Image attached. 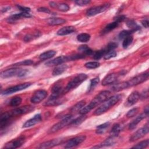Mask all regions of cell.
<instances>
[{
  "label": "cell",
  "instance_id": "obj_31",
  "mask_svg": "<svg viewBox=\"0 0 149 149\" xmlns=\"http://www.w3.org/2000/svg\"><path fill=\"white\" fill-rule=\"evenodd\" d=\"M109 125H110V122H105L103 124L97 126V130H96V133L98 134H104L105 132L106 129L109 126Z\"/></svg>",
  "mask_w": 149,
  "mask_h": 149
},
{
  "label": "cell",
  "instance_id": "obj_24",
  "mask_svg": "<svg viewBox=\"0 0 149 149\" xmlns=\"http://www.w3.org/2000/svg\"><path fill=\"white\" fill-rule=\"evenodd\" d=\"M119 24V23L116 20H115L114 22H113L112 23H109L102 30V31L101 32V34H107V33L110 32L111 31H112L113 29H115V28H116L118 26Z\"/></svg>",
  "mask_w": 149,
  "mask_h": 149
},
{
  "label": "cell",
  "instance_id": "obj_42",
  "mask_svg": "<svg viewBox=\"0 0 149 149\" xmlns=\"http://www.w3.org/2000/svg\"><path fill=\"white\" fill-rule=\"evenodd\" d=\"M100 64L98 62H88L84 64V66L87 69H95L100 66Z\"/></svg>",
  "mask_w": 149,
  "mask_h": 149
},
{
  "label": "cell",
  "instance_id": "obj_39",
  "mask_svg": "<svg viewBox=\"0 0 149 149\" xmlns=\"http://www.w3.org/2000/svg\"><path fill=\"white\" fill-rule=\"evenodd\" d=\"M100 81V78L98 77H94V79H92L90 80V86L88 88V92L91 91V90H93L94 89V88L97 85V84L99 83Z\"/></svg>",
  "mask_w": 149,
  "mask_h": 149
},
{
  "label": "cell",
  "instance_id": "obj_19",
  "mask_svg": "<svg viewBox=\"0 0 149 149\" xmlns=\"http://www.w3.org/2000/svg\"><path fill=\"white\" fill-rule=\"evenodd\" d=\"M118 140H119L118 136L111 135V136L108 137L107 139H105L104 141H102L100 144V147H109V146H113L116 143H117Z\"/></svg>",
  "mask_w": 149,
  "mask_h": 149
},
{
  "label": "cell",
  "instance_id": "obj_3",
  "mask_svg": "<svg viewBox=\"0 0 149 149\" xmlns=\"http://www.w3.org/2000/svg\"><path fill=\"white\" fill-rule=\"evenodd\" d=\"M121 98L122 95L120 94H116L108 97L98 108L94 111L93 114L94 115H100L104 113L115 104H116L121 100Z\"/></svg>",
  "mask_w": 149,
  "mask_h": 149
},
{
  "label": "cell",
  "instance_id": "obj_20",
  "mask_svg": "<svg viewBox=\"0 0 149 149\" xmlns=\"http://www.w3.org/2000/svg\"><path fill=\"white\" fill-rule=\"evenodd\" d=\"M148 116V114L146 113V112H143L142 113H141L140 115H139L138 116H137L132 122H130L128 126V129L129 130H133L134 129L137 125L144 118H146V117H147Z\"/></svg>",
  "mask_w": 149,
  "mask_h": 149
},
{
  "label": "cell",
  "instance_id": "obj_14",
  "mask_svg": "<svg viewBox=\"0 0 149 149\" xmlns=\"http://www.w3.org/2000/svg\"><path fill=\"white\" fill-rule=\"evenodd\" d=\"M20 70L21 69H19L18 68H10L1 72L0 74V76L2 79H6V78L11 77L15 76H17Z\"/></svg>",
  "mask_w": 149,
  "mask_h": 149
},
{
  "label": "cell",
  "instance_id": "obj_10",
  "mask_svg": "<svg viewBox=\"0 0 149 149\" xmlns=\"http://www.w3.org/2000/svg\"><path fill=\"white\" fill-rule=\"evenodd\" d=\"M25 141V137L24 136H20L15 139H13L7 143L5 144L4 146L5 148H16L20 147L22 146Z\"/></svg>",
  "mask_w": 149,
  "mask_h": 149
},
{
  "label": "cell",
  "instance_id": "obj_22",
  "mask_svg": "<svg viewBox=\"0 0 149 149\" xmlns=\"http://www.w3.org/2000/svg\"><path fill=\"white\" fill-rule=\"evenodd\" d=\"M76 31V29L74 27L72 26H68L63 27L57 31V34L58 36H66L69 34H72Z\"/></svg>",
  "mask_w": 149,
  "mask_h": 149
},
{
  "label": "cell",
  "instance_id": "obj_54",
  "mask_svg": "<svg viewBox=\"0 0 149 149\" xmlns=\"http://www.w3.org/2000/svg\"><path fill=\"white\" fill-rule=\"evenodd\" d=\"M141 23L143 24V26L146 27V28H148V24H149V22H148V20L147 19H144L141 21Z\"/></svg>",
  "mask_w": 149,
  "mask_h": 149
},
{
  "label": "cell",
  "instance_id": "obj_15",
  "mask_svg": "<svg viewBox=\"0 0 149 149\" xmlns=\"http://www.w3.org/2000/svg\"><path fill=\"white\" fill-rule=\"evenodd\" d=\"M63 140L61 138H57L55 139H52L49 141H45L41 144H40L39 146H38V148H51L55 146H56L59 144H60L62 142Z\"/></svg>",
  "mask_w": 149,
  "mask_h": 149
},
{
  "label": "cell",
  "instance_id": "obj_30",
  "mask_svg": "<svg viewBox=\"0 0 149 149\" xmlns=\"http://www.w3.org/2000/svg\"><path fill=\"white\" fill-rule=\"evenodd\" d=\"M123 126L122 124H120V123L114 124L110 132L111 135L118 136L119 133L123 129Z\"/></svg>",
  "mask_w": 149,
  "mask_h": 149
},
{
  "label": "cell",
  "instance_id": "obj_9",
  "mask_svg": "<svg viewBox=\"0 0 149 149\" xmlns=\"http://www.w3.org/2000/svg\"><path fill=\"white\" fill-rule=\"evenodd\" d=\"M31 85V83H30V82H26V83H22V84L11 87L10 88H8L5 90L3 92H2V94H3V95L11 94L14 93L15 92L24 90L26 88L30 87Z\"/></svg>",
  "mask_w": 149,
  "mask_h": 149
},
{
  "label": "cell",
  "instance_id": "obj_18",
  "mask_svg": "<svg viewBox=\"0 0 149 149\" xmlns=\"http://www.w3.org/2000/svg\"><path fill=\"white\" fill-rule=\"evenodd\" d=\"M41 120V116L40 114L38 113L34 115L32 118L27 120L23 125V128H27L34 126L35 125L38 123Z\"/></svg>",
  "mask_w": 149,
  "mask_h": 149
},
{
  "label": "cell",
  "instance_id": "obj_12",
  "mask_svg": "<svg viewBox=\"0 0 149 149\" xmlns=\"http://www.w3.org/2000/svg\"><path fill=\"white\" fill-rule=\"evenodd\" d=\"M47 91L44 90H40L34 93L30 101L33 104H38L47 96Z\"/></svg>",
  "mask_w": 149,
  "mask_h": 149
},
{
  "label": "cell",
  "instance_id": "obj_27",
  "mask_svg": "<svg viewBox=\"0 0 149 149\" xmlns=\"http://www.w3.org/2000/svg\"><path fill=\"white\" fill-rule=\"evenodd\" d=\"M127 88V86L126 84V81H122L120 83H116L114 84L112 87H111V90L113 91L118 92L121 90H123L124 89Z\"/></svg>",
  "mask_w": 149,
  "mask_h": 149
},
{
  "label": "cell",
  "instance_id": "obj_1",
  "mask_svg": "<svg viewBox=\"0 0 149 149\" xmlns=\"http://www.w3.org/2000/svg\"><path fill=\"white\" fill-rule=\"evenodd\" d=\"M33 110V107L30 105H26L17 108H15L9 111H7L1 115L0 118V125L1 129H2L8 123L9 120L14 116H19L23 114H25L30 112Z\"/></svg>",
  "mask_w": 149,
  "mask_h": 149
},
{
  "label": "cell",
  "instance_id": "obj_32",
  "mask_svg": "<svg viewBox=\"0 0 149 149\" xmlns=\"http://www.w3.org/2000/svg\"><path fill=\"white\" fill-rule=\"evenodd\" d=\"M85 105H86V101L84 100H81L78 102L77 104H76L73 107H72L70 111L73 112L80 111L81 109H83L85 107Z\"/></svg>",
  "mask_w": 149,
  "mask_h": 149
},
{
  "label": "cell",
  "instance_id": "obj_13",
  "mask_svg": "<svg viewBox=\"0 0 149 149\" xmlns=\"http://www.w3.org/2000/svg\"><path fill=\"white\" fill-rule=\"evenodd\" d=\"M68 61H70L69 55V56H60L54 58L51 61H49L45 63V65L48 66H58L62 64L63 63Z\"/></svg>",
  "mask_w": 149,
  "mask_h": 149
},
{
  "label": "cell",
  "instance_id": "obj_44",
  "mask_svg": "<svg viewBox=\"0 0 149 149\" xmlns=\"http://www.w3.org/2000/svg\"><path fill=\"white\" fill-rule=\"evenodd\" d=\"M33 63V61L32 60L30 59H27V60H24V61H22L21 62L16 63L15 64H13L12 66H29L31 65Z\"/></svg>",
  "mask_w": 149,
  "mask_h": 149
},
{
  "label": "cell",
  "instance_id": "obj_38",
  "mask_svg": "<svg viewBox=\"0 0 149 149\" xmlns=\"http://www.w3.org/2000/svg\"><path fill=\"white\" fill-rule=\"evenodd\" d=\"M41 33L40 32L37 31L36 32H35L33 35L31 34H27L26 36H25L24 38V41L26 42H29L30 41L33 40L34 38H37L38 37H39L40 36Z\"/></svg>",
  "mask_w": 149,
  "mask_h": 149
},
{
  "label": "cell",
  "instance_id": "obj_11",
  "mask_svg": "<svg viewBox=\"0 0 149 149\" xmlns=\"http://www.w3.org/2000/svg\"><path fill=\"white\" fill-rule=\"evenodd\" d=\"M86 137L84 135H80L74 137L66 142L65 146V148H70L76 147L81 144V143H83L86 140Z\"/></svg>",
  "mask_w": 149,
  "mask_h": 149
},
{
  "label": "cell",
  "instance_id": "obj_34",
  "mask_svg": "<svg viewBox=\"0 0 149 149\" xmlns=\"http://www.w3.org/2000/svg\"><path fill=\"white\" fill-rule=\"evenodd\" d=\"M107 53V51L106 50V49L104 48L102 49H100L99 51H96L94 55H93V58L95 60H98L100 59H101L102 57L104 56V55Z\"/></svg>",
  "mask_w": 149,
  "mask_h": 149
},
{
  "label": "cell",
  "instance_id": "obj_7",
  "mask_svg": "<svg viewBox=\"0 0 149 149\" xmlns=\"http://www.w3.org/2000/svg\"><path fill=\"white\" fill-rule=\"evenodd\" d=\"M110 6V3H106L99 6H96L92 7L87 10L86 12V15L88 16H95L97 14L102 13L106 10Z\"/></svg>",
  "mask_w": 149,
  "mask_h": 149
},
{
  "label": "cell",
  "instance_id": "obj_49",
  "mask_svg": "<svg viewBox=\"0 0 149 149\" xmlns=\"http://www.w3.org/2000/svg\"><path fill=\"white\" fill-rule=\"evenodd\" d=\"M90 1L88 0H77L75 1V3L79 6H84L90 3Z\"/></svg>",
  "mask_w": 149,
  "mask_h": 149
},
{
  "label": "cell",
  "instance_id": "obj_35",
  "mask_svg": "<svg viewBox=\"0 0 149 149\" xmlns=\"http://www.w3.org/2000/svg\"><path fill=\"white\" fill-rule=\"evenodd\" d=\"M22 101V99L21 97L19 96H15L10 100L9 104L12 107H17L21 104Z\"/></svg>",
  "mask_w": 149,
  "mask_h": 149
},
{
  "label": "cell",
  "instance_id": "obj_40",
  "mask_svg": "<svg viewBox=\"0 0 149 149\" xmlns=\"http://www.w3.org/2000/svg\"><path fill=\"white\" fill-rule=\"evenodd\" d=\"M148 144H149V140L148 139H146L145 140H143V141L137 143V144L134 146L132 148H139V149L144 148H146L148 146Z\"/></svg>",
  "mask_w": 149,
  "mask_h": 149
},
{
  "label": "cell",
  "instance_id": "obj_33",
  "mask_svg": "<svg viewBox=\"0 0 149 149\" xmlns=\"http://www.w3.org/2000/svg\"><path fill=\"white\" fill-rule=\"evenodd\" d=\"M91 36L88 33H81L77 36V40L79 42H86L90 40Z\"/></svg>",
  "mask_w": 149,
  "mask_h": 149
},
{
  "label": "cell",
  "instance_id": "obj_37",
  "mask_svg": "<svg viewBox=\"0 0 149 149\" xmlns=\"http://www.w3.org/2000/svg\"><path fill=\"white\" fill-rule=\"evenodd\" d=\"M55 9H57L59 11L66 12H68L69 10L70 7L67 3H59V4L56 3Z\"/></svg>",
  "mask_w": 149,
  "mask_h": 149
},
{
  "label": "cell",
  "instance_id": "obj_4",
  "mask_svg": "<svg viewBox=\"0 0 149 149\" xmlns=\"http://www.w3.org/2000/svg\"><path fill=\"white\" fill-rule=\"evenodd\" d=\"M88 76L85 73H80L75 76L70 81H69L66 87L63 89V94H66L69 91L77 87L82 82L87 79Z\"/></svg>",
  "mask_w": 149,
  "mask_h": 149
},
{
  "label": "cell",
  "instance_id": "obj_43",
  "mask_svg": "<svg viewBox=\"0 0 149 149\" xmlns=\"http://www.w3.org/2000/svg\"><path fill=\"white\" fill-rule=\"evenodd\" d=\"M86 115H81V116L76 118L74 120H72L70 122V125H77L79 124H80L81 122H83L85 119L86 118V116H85Z\"/></svg>",
  "mask_w": 149,
  "mask_h": 149
},
{
  "label": "cell",
  "instance_id": "obj_17",
  "mask_svg": "<svg viewBox=\"0 0 149 149\" xmlns=\"http://www.w3.org/2000/svg\"><path fill=\"white\" fill-rule=\"evenodd\" d=\"M140 99V93L138 91L132 92L127 97L126 102V106L130 107L135 104Z\"/></svg>",
  "mask_w": 149,
  "mask_h": 149
},
{
  "label": "cell",
  "instance_id": "obj_48",
  "mask_svg": "<svg viewBox=\"0 0 149 149\" xmlns=\"http://www.w3.org/2000/svg\"><path fill=\"white\" fill-rule=\"evenodd\" d=\"M117 47V44L113 42H109L107 47H105V48L106 49L107 52L111 51H113L115 48H116Z\"/></svg>",
  "mask_w": 149,
  "mask_h": 149
},
{
  "label": "cell",
  "instance_id": "obj_55",
  "mask_svg": "<svg viewBox=\"0 0 149 149\" xmlns=\"http://www.w3.org/2000/svg\"><path fill=\"white\" fill-rule=\"evenodd\" d=\"M125 19V16H123V15H121V16H119L116 17V19H115L116 21H117L118 22H119V23L122 22H123L124 20Z\"/></svg>",
  "mask_w": 149,
  "mask_h": 149
},
{
  "label": "cell",
  "instance_id": "obj_50",
  "mask_svg": "<svg viewBox=\"0 0 149 149\" xmlns=\"http://www.w3.org/2000/svg\"><path fill=\"white\" fill-rule=\"evenodd\" d=\"M17 8L22 11V12H27L29 13L30 11V8H28V7H25V6H23L21 5H17Z\"/></svg>",
  "mask_w": 149,
  "mask_h": 149
},
{
  "label": "cell",
  "instance_id": "obj_51",
  "mask_svg": "<svg viewBox=\"0 0 149 149\" xmlns=\"http://www.w3.org/2000/svg\"><path fill=\"white\" fill-rule=\"evenodd\" d=\"M148 89L144 90L141 94H140V98L141 99H145L148 98Z\"/></svg>",
  "mask_w": 149,
  "mask_h": 149
},
{
  "label": "cell",
  "instance_id": "obj_28",
  "mask_svg": "<svg viewBox=\"0 0 149 149\" xmlns=\"http://www.w3.org/2000/svg\"><path fill=\"white\" fill-rule=\"evenodd\" d=\"M64 100L60 99V98L55 99H48L44 104V106H55L62 104L64 102Z\"/></svg>",
  "mask_w": 149,
  "mask_h": 149
},
{
  "label": "cell",
  "instance_id": "obj_52",
  "mask_svg": "<svg viewBox=\"0 0 149 149\" xmlns=\"http://www.w3.org/2000/svg\"><path fill=\"white\" fill-rule=\"evenodd\" d=\"M37 10L38 12H44V13H51V11L49 9H48V8H44V7H41V8H39Z\"/></svg>",
  "mask_w": 149,
  "mask_h": 149
},
{
  "label": "cell",
  "instance_id": "obj_41",
  "mask_svg": "<svg viewBox=\"0 0 149 149\" xmlns=\"http://www.w3.org/2000/svg\"><path fill=\"white\" fill-rule=\"evenodd\" d=\"M133 38L132 36H129L127 37H126L125 38L123 39V41L122 43V46L123 47V48L126 49L133 42Z\"/></svg>",
  "mask_w": 149,
  "mask_h": 149
},
{
  "label": "cell",
  "instance_id": "obj_56",
  "mask_svg": "<svg viewBox=\"0 0 149 149\" xmlns=\"http://www.w3.org/2000/svg\"><path fill=\"white\" fill-rule=\"evenodd\" d=\"M144 112L148 114V113H149V109H148V105L145 107V108H144Z\"/></svg>",
  "mask_w": 149,
  "mask_h": 149
},
{
  "label": "cell",
  "instance_id": "obj_16",
  "mask_svg": "<svg viewBox=\"0 0 149 149\" xmlns=\"http://www.w3.org/2000/svg\"><path fill=\"white\" fill-rule=\"evenodd\" d=\"M119 75V73H110L107 75L102 81V86H107L114 83L118 79V77Z\"/></svg>",
  "mask_w": 149,
  "mask_h": 149
},
{
  "label": "cell",
  "instance_id": "obj_29",
  "mask_svg": "<svg viewBox=\"0 0 149 149\" xmlns=\"http://www.w3.org/2000/svg\"><path fill=\"white\" fill-rule=\"evenodd\" d=\"M56 54V51L54 50H49L41 54L39 58L41 60H42V61L47 60L48 59L52 58Z\"/></svg>",
  "mask_w": 149,
  "mask_h": 149
},
{
  "label": "cell",
  "instance_id": "obj_46",
  "mask_svg": "<svg viewBox=\"0 0 149 149\" xmlns=\"http://www.w3.org/2000/svg\"><path fill=\"white\" fill-rule=\"evenodd\" d=\"M138 111H139L138 108H136V107L133 108L127 112V113H126V116L127 118H132V117L134 116L137 113Z\"/></svg>",
  "mask_w": 149,
  "mask_h": 149
},
{
  "label": "cell",
  "instance_id": "obj_26",
  "mask_svg": "<svg viewBox=\"0 0 149 149\" xmlns=\"http://www.w3.org/2000/svg\"><path fill=\"white\" fill-rule=\"evenodd\" d=\"M68 66L66 65H63V64H61L58 66H56L54 69L53 70L52 72V75L53 76H58L62 73H63L67 69H68Z\"/></svg>",
  "mask_w": 149,
  "mask_h": 149
},
{
  "label": "cell",
  "instance_id": "obj_45",
  "mask_svg": "<svg viewBox=\"0 0 149 149\" xmlns=\"http://www.w3.org/2000/svg\"><path fill=\"white\" fill-rule=\"evenodd\" d=\"M133 32L132 30H123L119 34V40H123L124 38H125L126 37L131 36V34L133 33Z\"/></svg>",
  "mask_w": 149,
  "mask_h": 149
},
{
  "label": "cell",
  "instance_id": "obj_5",
  "mask_svg": "<svg viewBox=\"0 0 149 149\" xmlns=\"http://www.w3.org/2000/svg\"><path fill=\"white\" fill-rule=\"evenodd\" d=\"M73 115L71 114H67L65 115L62 119L58 122L57 123L54 125L49 130L50 133H55L56 132L59 131V130L63 129L68 125H70L71 121L72 120Z\"/></svg>",
  "mask_w": 149,
  "mask_h": 149
},
{
  "label": "cell",
  "instance_id": "obj_6",
  "mask_svg": "<svg viewBox=\"0 0 149 149\" xmlns=\"http://www.w3.org/2000/svg\"><path fill=\"white\" fill-rule=\"evenodd\" d=\"M148 78V72H146L141 74H139L134 77L132 78L128 81H126V84L127 86V88L131 87L139 84H141L145 81H146Z\"/></svg>",
  "mask_w": 149,
  "mask_h": 149
},
{
  "label": "cell",
  "instance_id": "obj_2",
  "mask_svg": "<svg viewBox=\"0 0 149 149\" xmlns=\"http://www.w3.org/2000/svg\"><path fill=\"white\" fill-rule=\"evenodd\" d=\"M111 92L108 90H104L99 93L83 109L79 111L80 115H86L93 108L102 103L105 100H106L109 96Z\"/></svg>",
  "mask_w": 149,
  "mask_h": 149
},
{
  "label": "cell",
  "instance_id": "obj_25",
  "mask_svg": "<svg viewBox=\"0 0 149 149\" xmlns=\"http://www.w3.org/2000/svg\"><path fill=\"white\" fill-rule=\"evenodd\" d=\"M77 49L80 52V54L84 55L85 56L86 55H90L93 52V50L90 48H89L87 45H80L78 47Z\"/></svg>",
  "mask_w": 149,
  "mask_h": 149
},
{
  "label": "cell",
  "instance_id": "obj_21",
  "mask_svg": "<svg viewBox=\"0 0 149 149\" xmlns=\"http://www.w3.org/2000/svg\"><path fill=\"white\" fill-rule=\"evenodd\" d=\"M31 17V15L29 13L27 12H21L20 13H16L11 15L9 18H8V22L9 23H14L15 21L24 17Z\"/></svg>",
  "mask_w": 149,
  "mask_h": 149
},
{
  "label": "cell",
  "instance_id": "obj_23",
  "mask_svg": "<svg viewBox=\"0 0 149 149\" xmlns=\"http://www.w3.org/2000/svg\"><path fill=\"white\" fill-rule=\"evenodd\" d=\"M66 20L60 17H52L47 20V23L51 26H57L66 23Z\"/></svg>",
  "mask_w": 149,
  "mask_h": 149
},
{
  "label": "cell",
  "instance_id": "obj_53",
  "mask_svg": "<svg viewBox=\"0 0 149 149\" xmlns=\"http://www.w3.org/2000/svg\"><path fill=\"white\" fill-rule=\"evenodd\" d=\"M28 72V70L27 69H22L20 70V71L19 72V73L18 74V77H23V76H24L26 73Z\"/></svg>",
  "mask_w": 149,
  "mask_h": 149
},
{
  "label": "cell",
  "instance_id": "obj_8",
  "mask_svg": "<svg viewBox=\"0 0 149 149\" xmlns=\"http://www.w3.org/2000/svg\"><path fill=\"white\" fill-rule=\"evenodd\" d=\"M148 130H149V125H148V123L147 122L143 127L140 128V129L135 132L131 136V137H130L129 141L131 142H133L142 138L146 134L148 133Z\"/></svg>",
  "mask_w": 149,
  "mask_h": 149
},
{
  "label": "cell",
  "instance_id": "obj_36",
  "mask_svg": "<svg viewBox=\"0 0 149 149\" xmlns=\"http://www.w3.org/2000/svg\"><path fill=\"white\" fill-rule=\"evenodd\" d=\"M126 24L128 26V27H129L130 29V30H132L133 33L137 31L138 30H139L140 29V27L137 25L136 22H134L132 20L127 21Z\"/></svg>",
  "mask_w": 149,
  "mask_h": 149
},
{
  "label": "cell",
  "instance_id": "obj_47",
  "mask_svg": "<svg viewBox=\"0 0 149 149\" xmlns=\"http://www.w3.org/2000/svg\"><path fill=\"white\" fill-rule=\"evenodd\" d=\"M117 55V53L115 51H111L108 52H107L104 56V59H106V60H108V59H109L112 58H114Z\"/></svg>",
  "mask_w": 149,
  "mask_h": 149
}]
</instances>
